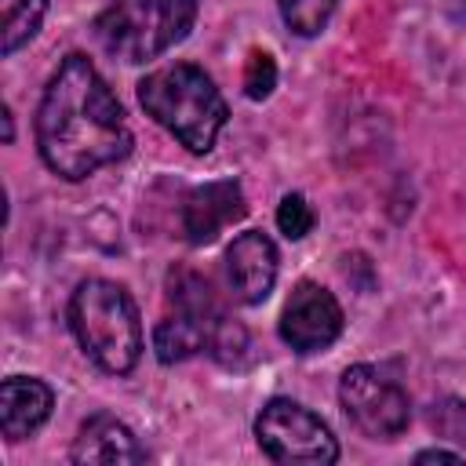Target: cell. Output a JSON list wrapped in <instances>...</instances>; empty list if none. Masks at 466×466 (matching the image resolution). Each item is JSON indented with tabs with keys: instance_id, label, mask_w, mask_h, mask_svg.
I'll list each match as a JSON object with an SVG mask.
<instances>
[{
	"instance_id": "cell-13",
	"label": "cell",
	"mask_w": 466,
	"mask_h": 466,
	"mask_svg": "<svg viewBox=\"0 0 466 466\" xmlns=\"http://www.w3.org/2000/svg\"><path fill=\"white\" fill-rule=\"evenodd\" d=\"M153 350H157V360L160 364H178V360H189L200 350H208V335H204V328L193 317L171 309L153 328Z\"/></svg>"
},
{
	"instance_id": "cell-17",
	"label": "cell",
	"mask_w": 466,
	"mask_h": 466,
	"mask_svg": "<svg viewBox=\"0 0 466 466\" xmlns=\"http://www.w3.org/2000/svg\"><path fill=\"white\" fill-rule=\"evenodd\" d=\"M277 226L288 240H302L309 229H313V208L306 204L302 193H288L277 208Z\"/></svg>"
},
{
	"instance_id": "cell-11",
	"label": "cell",
	"mask_w": 466,
	"mask_h": 466,
	"mask_svg": "<svg viewBox=\"0 0 466 466\" xmlns=\"http://www.w3.org/2000/svg\"><path fill=\"white\" fill-rule=\"evenodd\" d=\"M55 408V393L47 382L29 375H11L0 386V430L7 441H25L36 433Z\"/></svg>"
},
{
	"instance_id": "cell-10",
	"label": "cell",
	"mask_w": 466,
	"mask_h": 466,
	"mask_svg": "<svg viewBox=\"0 0 466 466\" xmlns=\"http://www.w3.org/2000/svg\"><path fill=\"white\" fill-rule=\"evenodd\" d=\"M226 280L237 302L258 306L277 280V244L262 229L240 233L226 248Z\"/></svg>"
},
{
	"instance_id": "cell-19",
	"label": "cell",
	"mask_w": 466,
	"mask_h": 466,
	"mask_svg": "<svg viewBox=\"0 0 466 466\" xmlns=\"http://www.w3.org/2000/svg\"><path fill=\"white\" fill-rule=\"evenodd\" d=\"M459 459H462L459 451H444V448H430L415 455V462H459Z\"/></svg>"
},
{
	"instance_id": "cell-7",
	"label": "cell",
	"mask_w": 466,
	"mask_h": 466,
	"mask_svg": "<svg viewBox=\"0 0 466 466\" xmlns=\"http://www.w3.org/2000/svg\"><path fill=\"white\" fill-rule=\"evenodd\" d=\"M164 288H167L171 309L193 317L204 328V335H208V350L204 353L208 357H215L226 368H233V364L244 360V353H248V331H244V324H237L226 313V306L218 302V295L208 284V277H200L189 266H171Z\"/></svg>"
},
{
	"instance_id": "cell-14",
	"label": "cell",
	"mask_w": 466,
	"mask_h": 466,
	"mask_svg": "<svg viewBox=\"0 0 466 466\" xmlns=\"http://www.w3.org/2000/svg\"><path fill=\"white\" fill-rule=\"evenodd\" d=\"M47 15V0H4V55L29 44Z\"/></svg>"
},
{
	"instance_id": "cell-9",
	"label": "cell",
	"mask_w": 466,
	"mask_h": 466,
	"mask_svg": "<svg viewBox=\"0 0 466 466\" xmlns=\"http://www.w3.org/2000/svg\"><path fill=\"white\" fill-rule=\"evenodd\" d=\"M248 215V200L237 178H215L204 186H193L182 200V233L189 244L204 248L211 244L229 222Z\"/></svg>"
},
{
	"instance_id": "cell-4",
	"label": "cell",
	"mask_w": 466,
	"mask_h": 466,
	"mask_svg": "<svg viewBox=\"0 0 466 466\" xmlns=\"http://www.w3.org/2000/svg\"><path fill=\"white\" fill-rule=\"evenodd\" d=\"M200 15V0H109L95 18V36L113 58L149 62L182 44Z\"/></svg>"
},
{
	"instance_id": "cell-18",
	"label": "cell",
	"mask_w": 466,
	"mask_h": 466,
	"mask_svg": "<svg viewBox=\"0 0 466 466\" xmlns=\"http://www.w3.org/2000/svg\"><path fill=\"white\" fill-rule=\"evenodd\" d=\"M430 426L448 441H466V404L455 397L437 400L430 411Z\"/></svg>"
},
{
	"instance_id": "cell-5",
	"label": "cell",
	"mask_w": 466,
	"mask_h": 466,
	"mask_svg": "<svg viewBox=\"0 0 466 466\" xmlns=\"http://www.w3.org/2000/svg\"><path fill=\"white\" fill-rule=\"evenodd\" d=\"M255 441L262 455L288 466H328L339 459V441L328 430V422L288 397H273L262 404L255 419Z\"/></svg>"
},
{
	"instance_id": "cell-3",
	"label": "cell",
	"mask_w": 466,
	"mask_h": 466,
	"mask_svg": "<svg viewBox=\"0 0 466 466\" xmlns=\"http://www.w3.org/2000/svg\"><path fill=\"white\" fill-rule=\"evenodd\" d=\"M69 328L80 350L109 375H127L142 357V320L135 299L116 284L91 277L69 299Z\"/></svg>"
},
{
	"instance_id": "cell-2",
	"label": "cell",
	"mask_w": 466,
	"mask_h": 466,
	"mask_svg": "<svg viewBox=\"0 0 466 466\" xmlns=\"http://www.w3.org/2000/svg\"><path fill=\"white\" fill-rule=\"evenodd\" d=\"M138 102L189 153H208L229 120V106L218 95L215 80L193 62H175L146 73L138 80Z\"/></svg>"
},
{
	"instance_id": "cell-16",
	"label": "cell",
	"mask_w": 466,
	"mask_h": 466,
	"mask_svg": "<svg viewBox=\"0 0 466 466\" xmlns=\"http://www.w3.org/2000/svg\"><path fill=\"white\" fill-rule=\"evenodd\" d=\"M273 87H277V62H273V55L251 51L248 66H244V95L262 102V98H269Z\"/></svg>"
},
{
	"instance_id": "cell-20",
	"label": "cell",
	"mask_w": 466,
	"mask_h": 466,
	"mask_svg": "<svg viewBox=\"0 0 466 466\" xmlns=\"http://www.w3.org/2000/svg\"><path fill=\"white\" fill-rule=\"evenodd\" d=\"M455 4H459V15L466 18V0H455Z\"/></svg>"
},
{
	"instance_id": "cell-6",
	"label": "cell",
	"mask_w": 466,
	"mask_h": 466,
	"mask_svg": "<svg viewBox=\"0 0 466 466\" xmlns=\"http://www.w3.org/2000/svg\"><path fill=\"white\" fill-rule=\"evenodd\" d=\"M339 404L350 422L371 441H393L411 422L408 390L375 364H353L339 379Z\"/></svg>"
},
{
	"instance_id": "cell-15",
	"label": "cell",
	"mask_w": 466,
	"mask_h": 466,
	"mask_svg": "<svg viewBox=\"0 0 466 466\" xmlns=\"http://www.w3.org/2000/svg\"><path fill=\"white\" fill-rule=\"evenodd\" d=\"M277 11L295 36H317L331 18L335 0H277Z\"/></svg>"
},
{
	"instance_id": "cell-12",
	"label": "cell",
	"mask_w": 466,
	"mask_h": 466,
	"mask_svg": "<svg viewBox=\"0 0 466 466\" xmlns=\"http://www.w3.org/2000/svg\"><path fill=\"white\" fill-rule=\"evenodd\" d=\"M69 459L73 462H142L146 448L135 441V433L120 419L98 411L80 426L69 448Z\"/></svg>"
},
{
	"instance_id": "cell-1",
	"label": "cell",
	"mask_w": 466,
	"mask_h": 466,
	"mask_svg": "<svg viewBox=\"0 0 466 466\" xmlns=\"http://www.w3.org/2000/svg\"><path fill=\"white\" fill-rule=\"evenodd\" d=\"M124 109L95 62L80 51L66 55L44 87L36 109L40 160L66 182H80L131 153Z\"/></svg>"
},
{
	"instance_id": "cell-8",
	"label": "cell",
	"mask_w": 466,
	"mask_h": 466,
	"mask_svg": "<svg viewBox=\"0 0 466 466\" xmlns=\"http://www.w3.org/2000/svg\"><path fill=\"white\" fill-rule=\"evenodd\" d=\"M342 335V306L317 280H299L280 313V339L295 353H320Z\"/></svg>"
}]
</instances>
